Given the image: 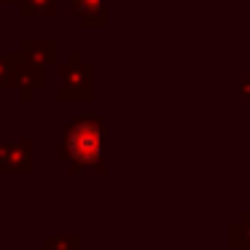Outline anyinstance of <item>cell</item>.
<instances>
[{
	"mask_svg": "<svg viewBox=\"0 0 250 250\" xmlns=\"http://www.w3.org/2000/svg\"><path fill=\"white\" fill-rule=\"evenodd\" d=\"M73 242H76V239H65V237H60V239H54V237H51L49 239V242H46V245H49V248H60V250H67V245H73Z\"/></svg>",
	"mask_w": 250,
	"mask_h": 250,
	"instance_id": "cell-3",
	"label": "cell"
},
{
	"mask_svg": "<svg viewBox=\"0 0 250 250\" xmlns=\"http://www.w3.org/2000/svg\"><path fill=\"white\" fill-rule=\"evenodd\" d=\"M239 229H242V234H245V239H242L239 245H242V250H250V215L245 218V223H242Z\"/></svg>",
	"mask_w": 250,
	"mask_h": 250,
	"instance_id": "cell-2",
	"label": "cell"
},
{
	"mask_svg": "<svg viewBox=\"0 0 250 250\" xmlns=\"http://www.w3.org/2000/svg\"><path fill=\"white\" fill-rule=\"evenodd\" d=\"M60 153L78 172H97L105 167V126L97 116H81L62 132Z\"/></svg>",
	"mask_w": 250,
	"mask_h": 250,
	"instance_id": "cell-1",
	"label": "cell"
}]
</instances>
